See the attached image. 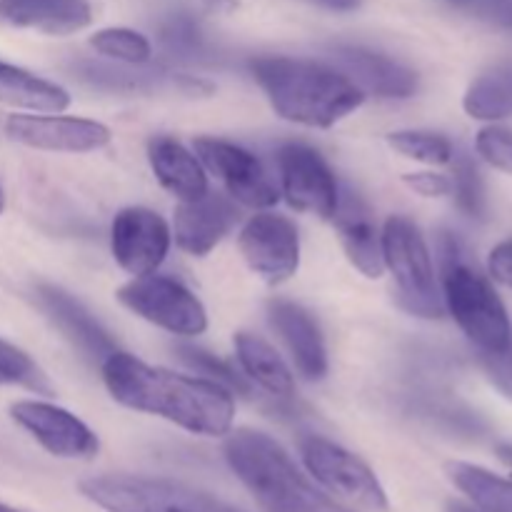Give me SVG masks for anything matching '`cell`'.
Here are the masks:
<instances>
[{"label":"cell","mask_w":512,"mask_h":512,"mask_svg":"<svg viewBox=\"0 0 512 512\" xmlns=\"http://www.w3.org/2000/svg\"><path fill=\"white\" fill-rule=\"evenodd\" d=\"M100 370L108 393L125 408L158 415L203 438H223L233 430V393L213 380L155 368L120 350L110 353Z\"/></svg>","instance_id":"obj_1"},{"label":"cell","mask_w":512,"mask_h":512,"mask_svg":"<svg viewBox=\"0 0 512 512\" xmlns=\"http://www.w3.org/2000/svg\"><path fill=\"white\" fill-rule=\"evenodd\" d=\"M250 70L275 113L308 128H333L365 100L348 75L315 60L268 55L253 60Z\"/></svg>","instance_id":"obj_2"},{"label":"cell","mask_w":512,"mask_h":512,"mask_svg":"<svg viewBox=\"0 0 512 512\" xmlns=\"http://www.w3.org/2000/svg\"><path fill=\"white\" fill-rule=\"evenodd\" d=\"M225 458L265 512H353L315 488L270 435L248 428L228 433Z\"/></svg>","instance_id":"obj_3"},{"label":"cell","mask_w":512,"mask_h":512,"mask_svg":"<svg viewBox=\"0 0 512 512\" xmlns=\"http://www.w3.org/2000/svg\"><path fill=\"white\" fill-rule=\"evenodd\" d=\"M443 288L450 315L478 353H498L512 345V325L503 300L488 278L463 260L458 240L448 233L440 240Z\"/></svg>","instance_id":"obj_4"},{"label":"cell","mask_w":512,"mask_h":512,"mask_svg":"<svg viewBox=\"0 0 512 512\" xmlns=\"http://www.w3.org/2000/svg\"><path fill=\"white\" fill-rule=\"evenodd\" d=\"M80 493L108 512H240L190 485L140 475H98L83 480Z\"/></svg>","instance_id":"obj_5"},{"label":"cell","mask_w":512,"mask_h":512,"mask_svg":"<svg viewBox=\"0 0 512 512\" xmlns=\"http://www.w3.org/2000/svg\"><path fill=\"white\" fill-rule=\"evenodd\" d=\"M383 263L398 285V300L410 315L438 320L443 318V300L435 283L433 260L418 225L405 215H390L385 220Z\"/></svg>","instance_id":"obj_6"},{"label":"cell","mask_w":512,"mask_h":512,"mask_svg":"<svg viewBox=\"0 0 512 512\" xmlns=\"http://www.w3.org/2000/svg\"><path fill=\"white\" fill-rule=\"evenodd\" d=\"M300 455L310 475L345 503L365 512H388L383 485L358 455L320 435H305L300 440Z\"/></svg>","instance_id":"obj_7"},{"label":"cell","mask_w":512,"mask_h":512,"mask_svg":"<svg viewBox=\"0 0 512 512\" xmlns=\"http://www.w3.org/2000/svg\"><path fill=\"white\" fill-rule=\"evenodd\" d=\"M118 300L148 323L180 335L195 338L208 330V313L203 303L183 283L165 275H140L118 290Z\"/></svg>","instance_id":"obj_8"},{"label":"cell","mask_w":512,"mask_h":512,"mask_svg":"<svg viewBox=\"0 0 512 512\" xmlns=\"http://www.w3.org/2000/svg\"><path fill=\"white\" fill-rule=\"evenodd\" d=\"M193 148L203 168L215 175L240 205L263 210L278 203L273 180L250 150L220 138H195Z\"/></svg>","instance_id":"obj_9"},{"label":"cell","mask_w":512,"mask_h":512,"mask_svg":"<svg viewBox=\"0 0 512 512\" xmlns=\"http://www.w3.org/2000/svg\"><path fill=\"white\" fill-rule=\"evenodd\" d=\"M283 195L290 208L330 220L338 208L340 185L323 155L303 143H288L278 150Z\"/></svg>","instance_id":"obj_10"},{"label":"cell","mask_w":512,"mask_h":512,"mask_svg":"<svg viewBox=\"0 0 512 512\" xmlns=\"http://www.w3.org/2000/svg\"><path fill=\"white\" fill-rule=\"evenodd\" d=\"M240 253L248 268L265 283H285L298 273L300 265L298 228L283 215H253L240 233Z\"/></svg>","instance_id":"obj_11"},{"label":"cell","mask_w":512,"mask_h":512,"mask_svg":"<svg viewBox=\"0 0 512 512\" xmlns=\"http://www.w3.org/2000/svg\"><path fill=\"white\" fill-rule=\"evenodd\" d=\"M10 418L55 458L90 460L98 455L100 443L93 430L58 405L43 400H18L10 405Z\"/></svg>","instance_id":"obj_12"},{"label":"cell","mask_w":512,"mask_h":512,"mask_svg":"<svg viewBox=\"0 0 512 512\" xmlns=\"http://www.w3.org/2000/svg\"><path fill=\"white\" fill-rule=\"evenodd\" d=\"M5 135L25 148L48 153H93L110 143V130L103 123L68 115H8Z\"/></svg>","instance_id":"obj_13"},{"label":"cell","mask_w":512,"mask_h":512,"mask_svg":"<svg viewBox=\"0 0 512 512\" xmlns=\"http://www.w3.org/2000/svg\"><path fill=\"white\" fill-rule=\"evenodd\" d=\"M168 223L158 213L148 208H125L115 215L110 228V245L113 255L125 273L150 275L163 265L170 250Z\"/></svg>","instance_id":"obj_14"},{"label":"cell","mask_w":512,"mask_h":512,"mask_svg":"<svg viewBox=\"0 0 512 512\" xmlns=\"http://www.w3.org/2000/svg\"><path fill=\"white\" fill-rule=\"evenodd\" d=\"M330 220L335 223V230H338L340 243H343L350 263L368 278H380L385 270L383 243H380L373 210L365 203L363 195L350 188V185L340 188L338 208H335Z\"/></svg>","instance_id":"obj_15"},{"label":"cell","mask_w":512,"mask_h":512,"mask_svg":"<svg viewBox=\"0 0 512 512\" xmlns=\"http://www.w3.org/2000/svg\"><path fill=\"white\" fill-rule=\"evenodd\" d=\"M333 63L348 75L363 95L375 98H410L418 90V75L398 60L383 53L355 45H340L333 50Z\"/></svg>","instance_id":"obj_16"},{"label":"cell","mask_w":512,"mask_h":512,"mask_svg":"<svg viewBox=\"0 0 512 512\" xmlns=\"http://www.w3.org/2000/svg\"><path fill=\"white\" fill-rule=\"evenodd\" d=\"M235 220V200L208 190L203 198L185 200L175 208V243L188 255L203 258L233 230Z\"/></svg>","instance_id":"obj_17"},{"label":"cell","mask_w":512,"mask_h":512,"mask_svg":"<svg viewBox=\"0 0 512 512\" xmlns=\"http://www.w3.org/2000/svg\"><path fill=\"white\" fill-rule=\"evenodd\" d=\"M93 23L88 0H0V25L65 38Z\"/></svg>","instance_id":"obj_18"},{"label":"cell","mask_w":512,"mask_h":512,"mask_svg":"<svg viewBox=\"0 0 512 512\" xmlns=\"http://www.w3.org/2000/svg\"><path fill=\"white\" fill-rule=\"evenodd\" d=\"M270 325L278 330L295 360V368L308 380H320L328 373V353L313 315L290 300L275 298L268 305Z\"/></svg>","instance_id":"obj_19"},{"label":"cell","mask_w":512,"mask_h":512,"mask_svg":"<svg viewBox=\"0 0 512 512\" xmlns=\"http://www.w3.org/2000/svg\"><path fill=\"white\" fill-rule=\"evenodd\" d=\"M38 300L45 308V313L53 318V323L73 340V345L85 358L103 363L110 353H115V343L110 340V335L68 293H63L60 288H53V285H40Z\"/></svg>","instance_id":"obj_20"},{"label":"cell","mask_w":512,"mask_h":512,"mask_svg":"<svg viewBox=\"0 0 512 512\" xmlns=\"http://www.w3.org/2000/svg\"><path fill=\"white\" fill-rule=\"evenodd\" d=\"M148 160L160 185L173 193L180 203L198 200L208 193V175H205L203 163L180 140L170 135L153 138L148 145Z\"/></svg>","instance_id":"obj_21"},{"label":"cell","mask_w":512,"mask_h":512,"mask_svg":"<svg viewBox=\"0 0 512 512\" xmlns=\"http://www.w3.org/2000/svg\"><path fill=\"white\" fill-rule=\"evenodd\" d=\"M0 103L30 113L55 115L68 110L70 95L60 85L0 60Z\"/></svg>","instance_id":"obj_22"},{"label":"cell","mask_w":512,"mask_h":512,"mask_svg":"<svg viewBox=\"0 0 512 512\" xmlns=\"http://www.w3.org/2000/svg\"><path fill=\"white\" fill-rule=\"evenodd\" d=\"M235 353H238L245 378L258 383L275 398H293V373L268 340L253 333H238L235 335Z\"/></svg>","instance_id":"obj_23"},{"label":"cell","mask_w":512,"mask_h":512,"mask_svg":"<svg viewBox=\"0 0 512 512\" xmlns=\"http://www.w3.org/2000/svg\"><path fill=\"white\" fill-rule=\"evenodd\" d=\"M463 108L475 120H503L512 115V60L493 65L473 80L463 98Z\"/></svg>","instance_id":"obj_24"},{"label":"cell","mask_w":512,"mask_h":512,"mask_svg":"<svg viewBox=\"0 0 512 512\" xmlns=\"http://www.w3.org/2000/svg\"><path fill=\"white\" fill-rule=\"evenodd\" d=\"M448 475L480 512H512V480L470 463H448Z\"/></svg>","instance_id":"obj_25"},{"label":"cell","mask_w":512,"mask_h":512,"mask_svg":"<svg viewBox=\"0 0 512 512\" xmlns=\"http://www.w3.org/2000/svg\"><path fill=\"white\" fill-rule=\"evenodd\" d=\"M95 53L128 65H145L153 58V45L143 33L130 28H105L90 38Z\"/></svg>","instance_id":"obj_26"},{"label":"cell","mask_w":512,"mask_h":512,"mask_svg":"<svg viewBox=\"0 0 512 512\" xmlns=\"http://www.w3.org/2000/svg\"><path fill=\"white\" fill-rule=\"evenodd\" d=\"M388 143L405 158L425 165H448L455 155L448 138L438 133H423V130H398L388 135Z\"/></svg>","instance_id":"obj_27"},{"label":"cell","mask_w":512,"mask_h":512,"mask_svg":"<svg viewBox=\"0 0 512 512\" xmlns=\"http://www.w3.org/2000/svg\"><path fill=\"white\" fill-rule=\"evenodd\" d=\"M453 193L458 200V208L463 210L468 218H483L485 215V190L483 180H480L478 168H475L473 160L468 155H453Z\"/></svg>","instance_id":"obj_28"},{"label":"cell","mask_w":512,"mask_h":512,"mask_svg":"<svg viewBox=\"0 0 512 512\" xmlns=\"http://www.w3.org/2000/svg\"><path fill=\"white\" fill-rule=\"evenodd\" d=\"M178 355L185 365H190L193 370H198L200 375H208V380L223 385V388H228L230 393H243V395L250 393V388H248V383H245L243 375L235 373V370L230 368L225 360L215 358V355L205 353V350H200V348H193V345H178Z\"/></svg>","instance_id":"obj_29"},{"label":"cell","mask_w":512,"mask_h":512,"mask_svg":"<svg viewBox=\"0 0 512 512\" xmlns=\"http://www.w3.org/2000/svg\"><path fill=\"white\" fill-rule=\"evenodd\" d=\"M0 375L10 385H23L35 393H50V385L45 383V375L40 373L38 365L23 350L3 338H0Z\"/></svg>","instance_id":"obj_30"},{"label":"cell","mask_w":512,"mask_h":512,"mask_svg":"<svg viewBox=\"0 0 512 512\" xmlns=\"http://www.w3.org/2000/svg\"><path fill=\"white\" fill-rule=\"evenodd\" d=\"M475 150L495 170L512 175V130L488 125L475 138Z\"/></svg>","instance_id":"obj_31"},{"label":"cell","mask_w":512,"mask_h":512,"mask_svg":"<svg viewBox=\"0 0 512 512\" xmlns=\"http://www.w3.org/2000/svg\"><path fill=\"white\" fill-rule=\"evenodd\" d=\"M163 43L170 53H178L183 58H190V55H198L203 50V38H200L198 28L193 25V20L188 18H175L170 20L163 28Z\"/></svg>","instance_id":"obj_32"},{"label":"cell","mask_w":512,"mask_h":512,"mask_svg":"<svg viewBox=\"0 0 512 512\" xmlns=\"http://www.w3.org/2000/svg\"><path fill=\"white\" fill-rule=\"evenodd\" d=\"M480 365H483L485 375H488L490 383L512 400V345L498 353H478Z\"/></svg>","instance_id":"obj_33"},{"label":"cell","mask_w":512,"mask_h":512,"mask_svg":"<svg viewBox=\"0 0 512 512\" xmlns=\"http://www.w3.org/2000/svg\"><path fill=\"white\" fill-rule=\"evenodd\" d=\"M405 185L413 188L418 195H425V198H443V195L453 193L450 178L440 173H408L405 175Z\"/></svg>","instance_id":"obj_34"},{"label":"cell","mask_w":512,"mask_h":512,"mask_svg":"<svg viewBox=\"0 0 512 512\" xmlns=\"http://www.w3.org/2000/svg\"><path fill=\"white\" fill-rule=\"evenodd\" d=\"M488 273L495 283L512 288V240L495 245L488 255Z\"/></svg>","instance_id":"obj_35"},{"label":"cell","mask_w":512,"mask_h":512,"mask_svg":"<svg viewBox=\"0 0 512 512\" xmlns=\"http://www.w3.org/2000/svg\"><path fill=\"white\" fill-rule=\"evenodd\" d=\"M203 5L213 13H233L238 8V0H203Z\"/></svg>","instance_id":"obj_36"},{"label":"cell","mask_w":512,"mask_h":512,"mask_svg":"<svg viewBox=\"0 0 512 512\" xmlns=\"http://www.w3.org/2000/svg\"><path fill=\"white\" fill-rule=\"evenodd\" d=\"M315 3L325 5V8H330V10H353V8H358L360 0H315Z\"/></svg>","instance_id":"obj_37"},{"label":"cell","mask_w":512,"mask_h":512,"mask_svg":"<svg viewBox=\"0 0 512 512\" xmlns=\"http://www.w3.org/2000/svg\"><path fill=\"white\" fill-rule=\"evenodd\" d=\"M498 458L503 460L505 465H510V468H512V445H500V448H498Z\"/></svg>","instance_id":"obj_38"},{"label":"cell","mask_w":512,"mask_h":512,"mask_svg":"<svg viewBox=\"0 0 512 512\" xmlns=\"http://www.w3.org/2000/svg\"><path fill=\"white\" fill-rule=\"evenodd\" d=\"M448 512H478V510L468 508V505H460V503H450V508H448Z\"/></svg>","instance_id":"obj_39"},{"label":"cell","mask_w":512,"mask_h":512,"mask_svg":"<svg viewBox=\"0 0 512 512\" xmlns=\"http://www.w3.org/2000/svg\"><path fill=\"white\" fill-rule=\"evenodd\" d=\"M5 210V193H3V188H0V213H3Z\"/></svg>","instance_id":"obj_40"},{"label":"cell","mask_w":512,"mask_h":512,"mask_svg":"<svg viewBox=\"0 0 512 512\" xmlns=\"http://www.w3.org/2000/svg\"><path fill=\"white\" fill-rule=\"evenodd\" d=\"M0 512H20V510H15V508H10V505L0 503Z\"/></svg>","instance_id":"obj_41"},{"label":"cell","mask_w":512,"mask_h":512,"mask_svg":"<svg viewBox=\"0 0 512 512\" xmlns=\"http://www.w3.org/2000/svg\"><path fill=\"white\" fill-rule=\"evenodd\" d=\"M0 385H5V378H3V375H0Z\"/></svg>","instance_id":"obj_42"}]
</instances>
